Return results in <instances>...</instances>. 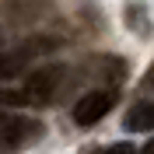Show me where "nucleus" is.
I'll list each match as a JSON object with an SVG mask.
<instances>
[{"label": "nucleus", "mask_w": 154, "mask_h": 154, "mask_svg": "<svg viewBox=\"0 0 154 154\" xmlns=\"http://www.w3.org/2000/svg\"><path fill=\"white\" fill-rule=\"evenodd\" d=\"M63 63H46V67H35V74H28V81L18 88V91H0V102H14V105H46L53 102L63 84Z\"/></svg>", "instance_id": "obj_1"}, {"label": "nucleus", "mask_w": 154, "mask_h": 154, "mask_svg": "<svg viewBox=\"0 0 154 154\" xmlns=\"http://www.w3.org/2000/svg\"><path fill=\"white\" fill-rule=\"evenodd\" d=\"M46 133V126L38 119H25V116H11V112H0V144L7 147H25L32 140Z\"/></svg>", "instance_id": "obj_2"}, {"label": "nucleus", "mask_w": 154, "mask_h": 154, "mask_svg": "<svg viewBox=\"0 0 154 154\" xmlns=\"http://www.w3.org/2000/svg\"><path fill=\"white\" fill-rule=\"evenodd\" d=\"M116 105V91H88L74 105V123L77 126H95L98 119H105Z\"/></svg>", "instance_id": "obj_3"}, {"label": "nucleus", "mask_w": 154, "mask_h": 154, "mask_svg": "<svg viewBox=\"0 0 154 154\" xmlns=\"http://www.w3.org/2000/svg\"><path fill=\"white\" fill-rule=\"evenodd\" d=\"M53 46H56L53 38H42V42H25V46H18L14 53L0 56V77H14V74H21V70L28 67L38 53H49Z\"/></svg>", "instance_id": "obj_4"}, {"label": "nucleus", "mask_w": 154, "mask_h": 154, "mask_svg": "<svg viewBox=\"0 0 154 154\" xmlns=\"http://www.w3.org/2000/svg\"><path fill=\"white\" fill-rule=\"evenodd\" d=\"M126 130L130 133H147V130H154V102H137L130 112H126Z\"/></svg>", "instance_id": "obj_5"}, {"label": "nucleus", "mask_w": 154, "mask_h": 154, "mask_svg": "<svg viewBox=\"0 0 154 154\" xmlns=\"http://www.w3.org/2000/svg\"><path fill=\"white\" fill-rule=\"evenodd\" d=\"M88 154H133V144H109V147H98V151H88Z\"/></svg>", "instance_id": "obj_6"}, {"label": "nucleus", "mask_w": 154, "mask_h": 154, "mask_svg": "<svg viewBox=\"0 0 154 154\" xmlns=\"http://www.w3.org/2000/svg\"><path fill=\"white\" fill-rule=\"evenodd\" d=\"M140 154H154V137L147 140V147H140Z\"/></svg>", "instance_id": "obj_7"}]
</instances>
